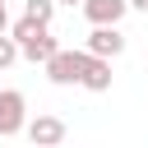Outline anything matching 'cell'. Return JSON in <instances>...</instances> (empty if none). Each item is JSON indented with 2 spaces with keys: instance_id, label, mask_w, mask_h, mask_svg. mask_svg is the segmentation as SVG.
<instances>
[{
  "instance_id": "obj_3",
  "label": "cell",
  "mask_w": 148,
  "mask_h": 148,
  "mask_svg": "<svg viewBox=\"0 0 148 148\" xmlns=\"http://www.w3.org/2000/svg\"><path fill=\"white\" fill-rule=\"evenodd\" d=\"M79 9L92 28H120V18L130 14V0H83Z\"/></svg>"
},
{
  "instance_id": "obj_9",
  "label": "cell",
  "mask_w": 148,
  "mask_h": 148,
  "mask_svg": "<svg viewBox=\"0 0 148 148\" xmlns=\"http://www.w3.org/2000/svg\"><path fill=\"white\" fill-rule=\"evenodd\" d=\"M14 60H18V42H14V37H5V32H0V69H9V65H14Z\"/></svg>"
},
{
  "instance_id": "obj_6",
  "label": "cell",
  "mask_w": 148,
  "mask_h": 148,
  "mask_svg": "<svg viewBox=\"0 0 148 148\" xmlns=\"http://www.w3.org/2000/svg\"><path fill=\"white\" fill-rule=\"evenodd\" d=\"M56 51H60V42H56V37H51V32H46V28H42V32H32V37H23V42H18V56H23V60H32V65H46V60H51V56H56Z\"/></svg>"
},
{
  "instance_id": "obj_8",
  "label": "cell",
  "mask_w": 148,
  "mask_h": 148,
  "mask_svg": "<svg viewBox=\"0 0 148 148\" xmlns=\"http://www.w3.org/2000/svg\"><path fill=\"white\" fill-rule=\"evenodd\" d=\"M23 14H28L32 23L51 28V18H56V0H28V5H23Z\"/></svg>"
},
{
  "instance_id": "obj_1",
  "label": "cell",
  "mask_w": 148,
  "mask_h": 148,
  "mask_svg": "<svg viewBox=\"0 0 148 148\" xmlns=\"http://www.w3.org/2000/svg\"><path fill=\"white\" fill-rule=\"evenodd\" d=\"M83 60H88V51H56L46 60V79L60 83V88H69V83L83 79Z\"/></svg>"
},
{
  "instance_id": "obj_7",
  "label": "cell",
  "mask_w": 148,
  "mask_h": 148,
  "mask_svg": "<svg viewBox=\"0 0 148 148\" xmlns=\"http://www.w3.org/2000/svg\"><path fill=\"white\" fill-rule=\"evenodd\" d=\"M88 92H106L111 88V60H97V56H88L83 60V79H79Z\"/></svg>"
},
{
  "instance_id": "obj_4",
  "label": "cell",
  "mask_w": 148,
  "mask_h": 148,
  "mask_svg": "<svg viewBox=\"0 0 148 148\" xmlns=\"http://www.w3.org/2000/svg\"><path fill=\"white\" fill-rule=\"evenodd\" d=\"M23 130H28L32 148H60V143H65V120H60V116H32Z\"/></svg>"
},
{
  "instance_id": "obj_12",
  "label": "cell",
  "mask_w": 148,
  "mask_h": 148,
  "mask_svg": "<svg viewBox=\"0 0 148 148\" xmlns=\"http://www.w3.org/2000/svg\"><path fill=\"white\" fill-rule=\"evenodd\" d=\"M56 5H83V0H56Z\"/></svg>"
},
{
  "instance_id": "obj_5",
  "label": "cell",
  "mask_w": 148,
  "mask_h": 148,
  "mask_svg": "<svg viewBox=\"0 0 148 148\" xmlns=\"http://www.w3.org/2000/svg\"><path fill=\"white\" fill-rule=\"evenodd\" d=\"M83 51H88V56H97V60H116V56L125 51V32H120V28H92Z\"/></svg>"
},
{
  "instance_id": "obj_2",
  "label": "cell",
  "mask_w": 148,
  "mask_h": 148,
  "mask_svg": "<svg viewBox=\"0 0 148 148\" xmlns=\"http://www.w3.org/2000/svg\"><path fill=\"white\" fill-rule=\"evenodd\" d=\"M23 125H28V102H23V92H18V88H0V139L18 134Z\"/></svg>"
},
{
  "instance_id": "obj_10",
  "label": "cell",
  "mask_w": 148,
  "mask_h": 148,
  "mask_svg": "<svg viewBox=\"0 0 148 148\" xmlns=\"http://www.w3.org/2000/svg\"><path fill=\"white\" fill-rule=\"evenodd\" d=\"M130 9H139V14H148V0H130Z\"/></svg>"
},
{
  "instance_id": "obj_11",
  "label": "cell",
  "mask_w": 148,
  "mask_h": 148,
  "mask_svg": "<svg viewBox=\"0 0 148 148\" xmlns=\"http://www.w3.org/2000/svg\"><path fill=\"white\" fill-rule=\"evenodd\" d=\"M9 28V14H5V0H0V32Z\"/></svg>"
}]
</instances>
